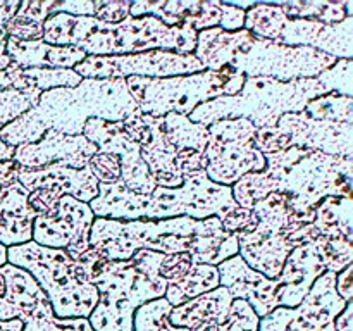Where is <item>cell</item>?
Returning a JSON list of instances; mask_svg holds the SVG:
<instances>
[{
    "instance_id": "obj_36",
    "label": "cell",
    "mask_w": 353,
    "mask_h": 331,
    "mask_svg": "<svg viewBox=\"0 0 353 331\" xmlns=\"http://www.w3.org/2000/svg\"><path fill=\"white\" fill-rule=\"evenodd\" d=\"M286 16L278 3H254L245 10L243 30L262 40L278 41Z\"/></svg>"
},
{
    "instance_id": "obj_60",
    "label": "cell",
    "mask_w": 353,
    "mask_h": 331,
    "mask_svg": "<svg viewBox=\"0 0 353 331\" xmlns=\"http://www.w3.org/2000/svg\"><path fill=\"white\" fill-rule=\"evenodd\" d=\"M3 264H7V248L0 243V268H2Z\"/></svg>"
},
{
    "instance_id": "obj_45",
    "label": "cell",
    "mask_w": 353,
    "mask_h": 331,
    "mask_svg": "<svg viewBox=\"0 0 353 331\" xmlns=\"http://www.w3.org/2000/svg\"><path fill=\"white\" fill-rule=\"evenodd\" d=\"M86 168L92 171L95 179L99 183H116L121 179V162L116 155L105 154V152H97L92 159H90Z\"/></svg>"
},
{
    "instance_id": "obj_11",
    "label": "cell",
    "mask_w": 353,
    "mask_h": 331,
    "mask_svg": "<svg viewBox=\"0 0 353 331\" xmlns=\"http://www.w3.org/2000/svg\"><path fill=\"white\" fill-rule=\"evenodd\" d=\"M254 145L262 155L299 147L353 161V124L314 119L303 110L285 114L276 126L257 130Z\"/></svg>"
},
{
    "instance_id": "obj_24",
    "label": "cell",
    "mask_w": 353,
    "mask_h": 331,
    "mask_svg": "<svg viewBox=\"0 0 353 331\" xmlns=\"http://www.w3.org/2000/svg\"><path fill=\"white\" fill-rule=\"evenodd\" d=\"M0 272L6 279V292L0 297V321L19 319L24 323L31 317L54 314L50 300L30 272L9 262L0 268Z\"/></svg>"
},
{
    "instance_id": "obj_31",
    "label": "cell",
    "mask_w": 353,
    "mask_h": 331,
    "mask_svg": "<svg viewBox=\"0 0 353 331\" xmlns=\"http://www.w3.org/2000/svg\"><path fill=\"white\" fill-rule=\"evenodd\" d=\"M219 286V271L217 265L209 264H195L188 269L181 279L174 283H169L165 288L164 299L171 303L172 307L181 305L188 300L196 299L203 293L216 290Z\"/></svg>"
},
{
    "instance_id": "obj_16",
    "label": "cell",
    "mask_w": 353,
    "mask_h": 331,
    "mask_svg": "<svg viewBox=\"0 0 353 331\" xmlns=\"http://www.w3.org/2000/svg\"><path fill=\"white\" fill-rule=\"evenodd\" d=\"M336 274L326 271L314 281L305 299L293 309L276 307L261 317L259 331H334V319L348 302L334 288Z\"/></svg>"
},
{
    "instance_id": "obj_44",
    "label": "cell",
    "mask_w": 353,
    "mask_h": 331,
    "mask_svg": "<svg viewBox=\"0 0 353 331\" xmlns=\"http://www.w3.org/2000/svg\"><path fill=\"white\" fill-rule=\"evenodd\" d=\"M261 317L254 312L245 300H233L228 319L217 328V331H259Z\"/></svg>"
},
{
    "instance_id": "obj_2",
    "label": "cell",
    "mask_w": 353,
    "mask_h": 331,
    "mask_svg": "<svg viewBox=\"0 0 353 331\" xmlns=\"http://www.w3.org/2000/svg\"><path fill=\"white\" fill-rule=\"evenodd\" d=\"M162 259L161 252L138 250L128 261H107L92 247L74 259L79 281L99 292L88 317L93 331H133L134 310L165 295L168 281L159 274Z\"/></svg>"
},
{
    "instance_id": "obj_6",
    "label": "cell",
    "mask_w": 353,
    "mask_h": 331,
    "mask_svg": "<svg viewBox=\"0 0 353 331\" xmlns=\"http://www.w3.org/2000/svg\"><path fill=\"white\" fill-rule=\"evenodd\" d=\"M265 169L276 193L288 195V207L296 214L310 212L326 197L352 199V159L292 147L264 154Z\"/></svg>"
},
{
    "instance_id": "obj_37",
    "label": "cell",
    "mask_w": 353,
    "mask_h": 331,
    "mask_svg": "<svg viewBox=\"0 0 353 331\" xmlns=\"http://www.w3.org/2000/svg\"><path fill=\"white\" fill-rule=\"evenodd\" d=\"M231 193L238 205L252 210L255 203L264 200L271 193H276V185L265 171L248 172L241 176L234 185H231Z\"/></svg>"
},
{
    "instance_id": "obj_20",
    "label": "cell",
    "mask_w": 353,
    "mask_h": 331,
    "mask_svg": "<svg viewBox=\"0 0 353 331\" xmlns=\"http://www.w3.org/2000/svg\"><path fill=\"white\" fill-rule=\"evenodd\" d=\"M83 137L92 141L99 152L112 154L121 162V181L131 192L150 195L157 185L148 172L147 164L140 154L137 141L126 133L121 123H109L102 119H90L83 128Z\"/></svg>"
},
{
    "instance_id": "obj_22",
    "label": "cell",
    "mask_w": 353,
    "mask_h": 331,
    "mask_svg": "<svg viewBox=\"0 0 353 331\" xmlns=\"http://www.w3.org/2000/svg\"><path fill=\"white\" fill-rule=\"evenodd\" d=\"M276 43L288 47H310L334 59H352L353 17H347L336 24L286 17Z\"/></svg>"
},
{
    "instance_id": "obj_26",
    "label": "cell",
    "mask_w": 353,
    "mask_h": 331,
    "mask_svg": "<svg viewBox=\"0 0 353 331\" xmlns=\"http://www.w3.org/2000/svg\"><path fill=\"white\" fill-rule=\"evenodd\" d=\"M30 192L14 176L0 188V243L6 248L31 241L37 214L28 203Z\"/></svg>"
},
{
    "instance_id": "obj_33",
    "label": "cell",
    "mask_w": 353,
    "mask_h": 331,
    "mask_svg": "<svg viewBox=\"0 0 353 331\" xmlns=\"http://www.w3.org/2000/svg\"><path fill=\"white\" fill-rule=\"evenodd\" d=\"M95 26V17L71 16L64 12L52 14L43 23L41 40L48 45H57V47H78Z\"/></svg>"
},
{
    "instance_id": "obj_30",
    "label": "cell",
    "mask_w": 353,
    "mask_h": 331,
    "mask_svg": "<svg viewBox=\"0 0 353 331\" xmlns=\"http://www.w3.org/2000/svg\"><path fill=\"white\" fill-rule=\"evenodd\" d=\"M312 233L316 238H327V240L345 238V240L353 241L352 199L326 197L316 207Z\"/></svg>"
},
{
    "instance_id": "obj_10",
    "label": "cell",
    "mask_w": 353,
    "mask_h": 331,
    "mask_svg": "<svg viewBox=\"0 0 353 331\" xmlns=\"http://www.w3.org/2000/svg\"><path fill=\"white\" fill-rule=\"evenodd\" d=\"M195 47L196 31L190 28L165 26L154 16H128L117 24H107L97 19L92 33L78 45L86 55L93 57L131 55L148 50L193 54Z\"/></svg>"
},
{
    "instance_id": "obj_58",
    "label": "cell",
    "mask_w": 353,
    "mask_h": 331,
    "mask_svg": "<svg viewBox=\"0 0 353 331\" xmlns=\"http://www.w3.org/2000/svg\"><path fill=\"white\" fill-rule=\"evenodd\" d=\"M12 88V83H10L9 74L6 71H0V90Z\"/></svg>"
},
{
    "instance_id": "obj_15",
    "label": "cell",
    "mask_w": 353,
    "mask_h": 331,
    "mask_svg": "<svg viewBox=\"0 0 353 331\" xmlns=\"http://www.w3.org/2000/svg\"><path fill=\"white\" fill-rule=\"evenodd\" d=\"M81 78L95 79H126L130 76L140 78H174L205 71L195 54H176L168 50H148L141 54L93 57L74 66Z\"/></svg>"
},
{
    "instance_id": "obj_34",
    "label": "cell",
    "mask_w": 353,
    "mask_h": 331,
    "mask_svg": "<svg viewBox=\"0 0 353 331\" xmlns=\"http://www.w3.org/2000/svg\"><path fill=\"white\" fill-rule=\"evenodd\" d=\"M54 0H47V2L23 0L17 12L7 23V34L23 41L41 40L43 38V23L47 21V17L54 14Z\"/></svg>"
},
{
    "instance_id": "obj_41",
    "label": "cell",
    "mask_w": 353,
    "mask_h": 331,
    "mask_svg": "<svg viewBox=\"0 0 353 331\" xmlns=\"http://www.w3.org/2000/svg\"><path fill=\"white\" fill-rule=\"evenodd\" d=\"M23 74L41 93L54 88H74L83 79L74 69H23Z\"/></svg>"
},
{
    "instance_id": "obj_38",
    "label": "cell",
    "mask_w": 353,
    "mask_h": 331,
    "mask_svg": "<svg viewBox=\"0 0 353 331\" xmlns=\"http://www.w3.org/2000/svg\"><path fill=\"white\" fill-rule=\"evenodd\" d=\"M352 103V97H343L338 95V93H326V95L310 100L305 106V109H303V112L309 114L314 119L353 124Z\"/></svg>"
},
{
    "instance_id": "obj_48",
    "label": "cell",
    "mask_w": 353,
    "mask_h": 331,
    "mask_svg": "<svg viewBox=\"0 0 353 331\" xmlns=\"http://www.w3.org/2000/svg\"><path fill=\"white\" fill-rule=\"evenodd\" d=\"M61 197L64 195H61L59 192H52V190H33V192H30V197H28V203H30L31 209L34 210V214L40 217L50 212V210L57 205Z\"/></svg>"
},
{
    "instance_id": "obj_54",
    "label": "cell",
    "mask_w": 353,
    "mask_h": 331,
    "mask_svg": "<svg viewBox=\"0 0 353 331\" xmlns=\"http://www.w3.org/2000/svg\"><path fill=\"white\" fill-rule=\"evenodd\" d=\"M16 176V164L12 161L0 162V188Z\"/></svg>"
},
{
    "instance_id": "obj_8",
    "label": "cell",
    "mask_w": 353,
    "mask_h": 331,
    "mask_svg": "<svg viewBox=\"0 0 353 331\" xmlns=\"http://www.w3.org/2000/svg\"><path fill=\"white\" fill-rule=\"evenodd\" d=\"M7 262L30 272L50 300L55 317L88 319L99 302V292L90 283L79 281L74 259L65 250L47 248L34 241L7 248Z\"/></svg>"
},
{
    "instance_id": "obj_57",
    "label": "cell",
    "mask_w": 353,
    "mask_h": 331,
    "mask_svg": "<svg viewBox=\"0 0 353 331\" xmlns=\"http://www.w3.org/2000/svg\"><path fill=\"white\" fill-rule=\"evenodd\" d=\"M10 64H12V61H10V57L7 55L6 43H0V71H6Z\"/></svg>"
},
{
    "instance_id": "obj_14",
    "label": "cell",
    "mask_w": 353,
    "mask_h": 331,
    "mask_svg": "<svg viewBox=\"0 0 353 331\" xmlns=\"http://www.w3.org/2000/svg\"><path fill=\"white\" fill-rule=\"evenodd\" d=\"M257 226L250 233L238 234V255L254 271L278 279L286 257L293 250L285 238V224L290 216L288 195L271 193L252 209Z\"/></svg>"
},
{
    "instance_id": "obj_49",
    "label": "cell",
    "mask_w": 353,
    "mask_h": 331,
    "mask_svg": "<svg viewBox=\"0 0 353 331\" xmlns=\"http://www.w3.org/2000/svg\"><path fill=\"white\" fill-rule=\"evenodd\" d=\"M176 166H178L179 172H181L183 176L188 174V172H195V171H200V169H205L207 166L205 152H203V154H200V152H195V150L176 152Z\"/></svg>"
},
{
    "instance_id": "obj_25",
    "label": "cell",
    "mask_w": 353,
    "mask_h": 331,
    "mask_svg": "<svg viewBox=\"0 0 353 331\" xmlns=\"http://www.w3.org/2000/svg\"><path fill=\"white\" fill-rule=\"evenodd\" d=\"M16 179L28 190H52L61 195L74 197L79 202L90 203L99 195V181L88 168L72 169L65 166H48L43 169H19L16 166Z\"/></svg>"
},
{
    "instance_id": "obj_23",
    "label": "cell",
    "mask_w": 353,
    "mask_h": 331,
    "mask_svg": "<svg viewBox=\"0 0 353 331\" xmlns=\"http://www.w3.org/2000/svg\"><path fill=\"white\" fill-rule=\"evenodd\" d=\"M219 286L226 288L234 300H245L259 317H265L278 307L276 288L278 281L254 271L240 255L217 265Z\"/></svg>"
},
{
    "instance_id": "obj_55",
    "label": "cell",
    "mask_w": 353,
    "mask_h": 331,
    "mask_svg": "<svg viewBox=\"0 0 353 331\" xmlns=\"http://www.w3.org/2000/svg\"><path fill=\"white\" fill-rule=\"evenodd\" d=\"M23 321L19 319L0 321V331H23Z\"/></svg>"
},
{
    "instance_id": "obj_39",
    "label": "cell",
    "mask_w": 353,
    "mask_h": 331,
    "mask_svg": "<svg viewBox=\"0 0 353 331\" xmlns=\"http://www.w3.org/2000/svg\"><path fill=\"white\" fill-rule=\"evenodd\" d=\"M171 309L172 305L164 297L143 303L134 310L133 331H190L185 328L172 326L169 321Z\"/></svg>"
},
{
    "instance_id": "obj_1",
    "label": "cell",
    "mask_w": 353,
    "mask_h": 331,
    "mask_svg": "<svg viewBox=\"0 0 353 331\" xmlns=\"http://www.w3.org/2000/svg\"><path fill=\"white\" fill-rule=\"evenodd\" d=\"M133 110H137V103L126 79L83 78L74 88L41 93L33 109L0 130V140L16 148L34 143L48 130L78 137L90 119L121 123Z\"/></svg>"
},
{
    "instance_id": "obj_3",
    "label": "cell",
    "mask_w": 353,
    "mask_h": 331,
    "mask_svg": "<svg viewBox=\"0 0 353 331\" xmlns=\"http://www.w3.org/2000/svg\"><path fill=\"white\" fill-rule=\"evenodd\" d=\"M88 205L95 217L114 221H162L183 216L195 221L223 219L240 207L231 186L210 181L205 169L183 176L178 188L157 186L150 195L131 192L121 179L110 185L99 183V195Z\"/></svg>"
},
{
    "instance_id": "obj_5",
    "label": "cell",
    "mask_w": 353,
    "mask_h": 331,
    "mask_svg": "<svg viewBox=\"0 0 353 331\" xmlns=\"http://www.w3.org/2000/svg\"><path fill=\"white\" fill-rule=\"evenodd\" d=\"M331 93L317 78L278 81L272 78H247L236 95L219 97L196 107L190 121L202 126L223 119H247L257 130L276 126L285 114L302 112L310 100Z\"/></svg>"
},
{
    "instance_id": "obj_46",
    "label": "cell",
    "mask_w": 353,
    "mask_h": 331,
    "mask_svg": "<svg viewBox=\"0 0 353 331\" xmlns=\"http://www.w3.org/2000/svg\"><path fill=\"white\" fill-rule=\"evenodd\" d=\"M130 0H95V19L117 24L130 16Z\"/></svg>"
},
{
    "instance_id": "obj_56",
    "label": "cell",
    "mask_w": 353,
    "mask_h": 331,
    "mask_svg": "<svg viewBox=\"0 0 353 331\" xmlns=\"http://www.w3.org/2000/svg\"><path fill=\"white\" fill-rule=\"evenodd\" d=\"M12 155H14V147H9V145H6L2 140H0V162L12 161Z\"/></svg>"
},
{
    "instance_id": "obj_52",
    "label": "cell",
    "mask_w": 353,
    "mask_h": 331,
    "mask_svg": "<svg viewBox=\"0 0 353 331\" xmlns=\"http://www.w3.org/2000/svg\"><path fill=\"white\" fill-rule=\"evenodd\" d=\"M352 274L353 268L352 264L347 265L343 271L336 274V281H334V288H336L338 295L345 300V302H352Z\"/></svg>"
},
{
    "instance_id": "obj_59",
    "label": "cell",
    "mask_w": 353,
    "mask_h": 331,
    "mask_svg": "<svg viewBox=\"0 0 353 331\" xmlns=\"http://www.w3.org/2000/svg\"><path fill=\"white\" fill-rule=\"evenodd\" d=\"M217 328H219V324L207 323V324H202V326L195 328V330H192V331H217Z\"/></svg>"
},
{
    "instance_id": "obj_43",
    "label": "cell",
    "mask_w": 353,
    "mask_h": 331,
    "mask_svg": "<svg viewBox=\"0 0 353 331\" xmlns=\"http://www.w3.org/2000/svg\"><path fill=\"white\" fill-rule=\"evenodd\" d=\"M23 331H93L88 319L85 317H71V319H61L50 316H38L24 321Z\"/></svg>"
},
{
    "instance_id": "obj_9",
    "label": "cell",
    "mask_w": 353,
    "mask_h": 331,
    "mask_svg": "<svg viewBox=\"0 0 353 331\" xmlns=\"http://www.w3.org/2000/svg\"><path fill=\"white\" fill-rule=\"evenodd\" d=\"M199 221L174 217L162 221H114L95 217L90 230V247L107 261H128L138 250L164 255L190 250Z\"/></svg>"
},
{
    "instance_id": "obj_47",
    "label": "cell",
    "mask_w": 353,
    "mask_h": 331,
    "mask_svg": "<svg viewBox=\"0 0 353 331\" xmlns=\"http://www.w3.org/2000/svg\"><path fill=\"white\" fill-rule=\"evenodd\" d=\"M193 261L190 257L188 252H183V254H172V255H164L161 262V268H159V274L162 279H165L169 283H174L178 279H181L183 276L188 272V269L192 268Z\"/></svg>"
},
{
    "instance_id": "obj_4",
    "label": "cell",
    "mask_w": 353,
    "mask_h": 331,
    "mask_svg": "<svg viewBox=\"0 0 353 331\" xmlns=\"http://www.w3.org/2000/svg\"><path fill=\"white\" fill-rule=\"evenodd\" d=\"M193 54L207 71L233 68L247 78H272L278 81L317 78L338 61L316 48L288 47L262 40L247 30L230 33L221 28L199 31Z\"/></svg>"
},
{
    "instance_id": "obj_19",
    "label": "cell",
    "mask_w": 353,
    "mask_h": 331,
    "mask_svg": "<svg viewBox=\"0 0 353 331\" xmlns=\"http://www.w3.org/2000/svg\"><path fill=\"white\" fill-rule=\"evenodd\" d=\"M126 133L140 147L155 185L162 188H178L183 185V174L176 166V148L169 143L164 131V117H154L141 110H133L123 121Z\"/></svg>"
},
{
    "instance_id": "obj_12",
    "label": "cell",
    "mask_w": 353,
    "mask_h": 331,
    "mask_svg": "<svg viewBox=\"0 0 353 331\" xmlns=\"http://www.w3.org/2000/svg\"><path fill=\"white\" fill-rule=\"evenodd\" d=\"M353 261V241L345 238L327 240V238H316L312 241L293 248L286 257L281 274L276 279V302L278 307L299 305L314 281L324 272L330 271L338 274L343 271Z\"/></svg>"
},
{
    "instance_id": "obj_35",
    "label": "cell",
    "mask_w": 353,
    "mask_h": 331,
    "mask_svg": "<svg viewBox=\"0 0 353 331\" xmlns=\"http://www.w3.org/2000/svg\"><path fill=\"white\" fill-rule=\"evenodd\" d=\"M164 131L169 143L176 148V152L195 150L203 154L209 141V130L207 126L190 121L188 116L183 114H165Z\"/></svg>"
},
{
    "instance_id": "obj_51",
    "label": "cell",
    "mask_w": 353,
    "mask_h": 331,
    "mask_svg": "<svg viewBox=\"0 0 353 331\" xmlns=\"http://www.w3.org/2000/svg\"><path fill=\"white\" fill-rule=\"evenodd\" d=\"M21 2L17 0H0V43H6L9 34H7V23L14 17V14L19 9Z\"/></svg>"
},
{
    "instance_id": "obj_42",
    "label": "cell",
    "mask_w": 353,
    "mask_h": 331,
    "mask_svg": "<svg viewBox=\"0 0 353 331\" xmlns=\"http://www.w3.org/2000/svg\"><path fill=\"white\" fill-rule=\"evenodd\" d=\"M352 71L353 61L352 59H338L336 64L331 66L327 71L317 76L321 83L327 86L331 93H338L343 97H352Z\"/></svg>"
},
{
    "instance_id": "obj_40",
    "label": "cell",
    "mask_w": 353,
    "mask_h": 331,
    "mask_svg": "<svg viewBox=\"0 0 353 331\" xmlns=\"http://www.w3.org/2000/svg\"><path fill=\"white\" fill-rule=\"evenodd\" d=\"M40 95L41 92L38 90H28V92L16 88L0 90V130L33 109Z\"/></svg>"
},
{
    "instance_id": "obj_7",
    "label": "cell",
    "mask_w": 353,
    "mask_h": 331,
    "mask_svg": "<svg viewBox=\"0 0 353 331\" xmlns=\"http://www.w3.org/2000/svg\"><path fill=\"white\" fill-rule=\"evenodd\" d=\"M247 76L233 68L219 71H202L174 78H126L128 90L133 97L137 109L154 117L165 114L190 116L193 110L209 100L226 95H236Z\"/></svg>"
},
{
    "instance_id": "obj_28",
    "label": "cell",
    "mask_w": 353,
    "mask_h": 331,
    "mask_svg": "<svg viewBox=\"0 0 353 331\" xmlns=\"http://www.w3.org/2000/svg\"><path fill=\"white\" fill-rule=\"evenodd\" d=\"M233 300V295L226 288L217 286L216 290H210L196 299L172 307L169 312V321L172 326L185 328L190 331L207 323H216L221 326L230 316Z\"/></svg>"
},
{
    "instance_id": "obj_13",
    "label": "cell",
    "mask_w": 353,
    "mask_h": 331,
    "mask_svg": "<svg viewBox=\"0 0 353 331\" xmlns=\"http://www.w3.org/2000/svg\"><path fill=\"white\" fill-rule=\"evenodd\" d=\"M205 172L210 181L231 186L248 172L265 169V157L255 148L257 128L247 119H223L207 126Z\"/></svg>"
},
{
    "instance_id": "obj_53",
    "label": "cell",
    "mask_w": 353,
    "mask_h": 331,
    "mask_svg": "<svg viewBox=\"0 0 353 331\" xmlns=\"http://www.w3.org/2000/svg\"><path fill=\"white\" fill-rule=\"evenodd\" d=\"M334 331H353V307L352 302L347 303L343 312L334 319Z\"/></svg>"
},
{
    "instance_id": "obj_50",
    "label": "cell",
    "mask_w": 353,
    "mask_h": 331,
    "mask_svg": "<svg viewBox=\"0 0 353 331\" xmlns=\"http://www.w3.org/2000/svg\"><path fill=\"white\" fill-rule=\"evenodd\" d=\"M64 12L71 16L95 17V0H68V2H55L54 14Z\"/></svg>"
},
{
    "instance_id": "obj_29",
    "label": "cell",
    "mask_w": 353,
    "mask_h": 331,
    "mask_svg": "<svg viewBox=\"0 0 353 331\" xmlns=\"http://www.w3.org/2000/svg\"><path fill=\"white\" fill-rule=\"evenodd\" d=\"M188 254L195 264L219 265L238 255V234L228 233L219 217H207L199 221Z\"/></svg>"
},
{
    "instance_id": "obj_17",
    "label": "cell",
    "mask_w": 353,
    "mask_h": 331,
    "mask_svg": "<svg viewBox=\"0 0 353 331\" xmlns=\"http://www.w3.org/2000/svg\"><path fill=\"white\" fill-rule=\"evenodd\" d=\"M131 17L154 16L165 26L190 28L193 31L221 28L224 31L243 30L245 10L224 2H195V0H159V2H131Z\"/></svg>"
},
{
    "instance_id": "obj_21",
    "label": "cell",
    "mask_w": 353,
    "mask_h": 331,
    "mask_svg": "<svg viewBox=\"0 0 353 331\" xmlns=\"http://www.w3.org/2000/svg\"><path fill=\"white\" fill-rule=\"evenodd\" d=\"M97 147L83 134L69 137L59 131L48 130L34 143L19 145L14 148L12 162L19 169H43L48 166H65L72 169H83L90 159L97 154Z\"/></svg>"
},
{
    "instance_id": "obj_18",
    "label": "cell",
    "mask_w": 353,
    "mask_h": 331,
    "mask_svg": "<svg viewBox=\"0 0 353 331\" xmlns=\"http://www.w3.org/2000/svg\"><path fill=\"white\" fill-rule=\"evenodd\" d=\"M95 221L88 203L64 195L57 205L33 223L31 241L47 248L65 250L72 259L90 248V230Z\"/></svg>"
},
{
    "instance_id": "obj_32",
    "label": "cell",
    "mask_w": 353,
    "mask_h": 331,
    "mask_svg": "<svg viewBox=\"0 0 353 331\" xmlns=\"http://www.w3.org/2000/svg\"><path fill=\"white\" fill-rule=\"evenodd\" d=\"M288 19H309L324 24L341 23L353 17V0H292L278 2Z\"/></svg>"
},
{
    "instance_id": "obj_27",
    "label": "cell",
    "mask_w": 353,
    "mask_h": 331,
    "mask_svg": "<svg viewBox=\"0 0 353 331\" xmlns=\"http://www.w3.org/2000/svg\"><path fill=\"white\" fill-rule=\"evenodd\" d=\"M6 52L21 69H74L86 59L78 47H57L43 40L23 41L12 37L7 38Z\"/></svg>"
}]
</instances>
